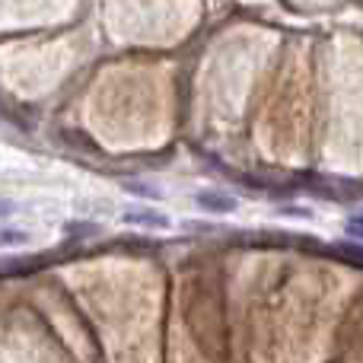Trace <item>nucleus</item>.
I'll list each match as a JSON object with an SVG mask.
<instances>
[{
    "instance_id": "1",
    "label": "nucleus",
    "mask_w": 363,
    "mask_h": 363,
    "mask_svg": "<svg viewBox=\"0 0 363 363\" xmlns=\"http://www.w3.org/2000/svg\"><path fill=\"white\" fill-rule=\"evenodd\" d=\"M194 204L201 207L204 213H233L239 207V201L233 198L230 191H220V188H201L198 194H194Z\"/></svg>"
},
{
    "instance_id": "2",
    "label": "nucleus",
    "mask_w": 363,
    "mask_h": 363,
    "mask_svg": "<svg viewBox=\"0 0 363 363\" xmlns=\"http://www.w3.org/2000/svg\"><path fill=\"white\" fill-rule=\"evenodd\" d=\"M121 220H125V223H131V226L157 230V233H163V230H169V226H172V220L166 217L163 211H157V207H131V211L121 213Z\"/></svg>"
},
{
    "instance_id": "3",
    "label": "nucleus",
    "mask_w": 363,
    "mask_h": 363,
    "mask_svg": "<svg viewBox=\"0 0 363 363\" xmlns=\"http://www.w3.org/2000/svg\"><path fill=\"white\" fill-rule=\"evenodd\" d=\"M121 191L138 194V198H160V185L147 179H121Z\"/></svg>"
},
{
    "instance_id": "4",
    "label": "nucleus",
    "mask_w": 363,
    "mask_h": 363,
    "mask_svg": "<svg viewBox=\"0 0 363 363\" xmlns=\"http://www.w3.org/2000/svg\"><path fill=\"white\" fill-rule=\"evenodd\" d=\"M335 252H338L345 262H351V264H360L363 268V242L360 239H345V242H335Z\"/></svg>"
},
{
    "instance_id": "5",
    "label": "nucleus",
    "mask_w": 363,
    "mask_h": 363,
    "mask_svg": "<svg viewBox=\"0 0 363 363\" xmlns=\"http://www.w3.org/2000/svg\"><path fill=\"white\" fill-rule=\"evenodd\" d=\"M29 233L26 230H0V245H26Z\"/></svg>"
},
{
    "instance_id": "6",
    "label": "nucleus",
    "mask_w": 363,
    "mask_h": 363,
    "mask_svg": "<svg viewBox=\"0 0 363 363\" xmlns=\"http://www.w3.org/2000/svg\"><path fill=\"white\" fill-rule=\"evenodd\" d=\"M347 233H351L354 239H363V213H351V217H347Z\"/></svg>"
},
{
    "instance_id": "7",
    "label": "nucleus",
    "mask_w": 363,
    "mask_h": 363,
    "mask_svg": "<svg viewBox=\"0 0 363 363\" xmlns=\"http://www.w3.org/2000/svg\"><path fill=\"white\" fill-rule=\"evenodd\" d=\"M64 233H99V226H93V223H67L64 226Z\"/></svg>"
},
{
    "instance_id": "8",
    "label": "nucleus",
    "mask_w": 363,
    "mask_h": 363,
    "mask_svg": "<svg viewBox=\"0 0 363 363\" xmlns=\"http://www.w3.org/2000/svg\"><path fill=\"white\" fill-rule=\"evenodd\" d=\"M10 213H13V201L0 198V220H4V217H10Z\"/></svg>"
},
{
    "instance_id": "9",
    "label": "nucleus",
    "mask_w": 363,
    "mask_h": 363,
    "mask_svg": "<svg viewBox=\"0 0 363 363\" xmlns=\"http://www.w3.org/2000/svg\"><path fill=\"white\" fill-rule=\"evenodd\" d=\"M284 213H300V217H309L306 207H284Z\"/></svg>"
}]
</instances>
